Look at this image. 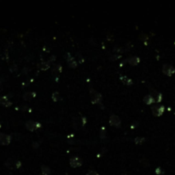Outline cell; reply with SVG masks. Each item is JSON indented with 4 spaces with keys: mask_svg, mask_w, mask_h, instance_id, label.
Wrapping results in <instances>:
<instances>
[{
    "mask_svg": "<svg viewBox=\"0 0 175 175\" xmlns=\"http://www.w3.org/2000/svg\"><path fill=\"white\" fill-rule=\"evenodd\" d=\"M162 72L167 75L171 76L173 74H174L175 68L169 64H164L162 67Z\"/></svg>",
    "mask_w": 175,
    "mask_h": 175,
    "instance_id": "obj_1",
    "label": "cell"
},
{
    "mask_svg": "<svg viewBox=\"0 0 175 175\" xmlns=\"http://www.w3.org/2000/svg\"><path fill=\"white\" fill-rule=\"evenodd\" d=\"M164 112V107L163 106H159L156 105L152 107V113L155 116H160Z\"/></svg>",
    "mask_w": 175,
    "mask_h": 175,
    "instance_id": "obj_2",
    "label": "cell"
},
{
    "mask_svg": "<svg viewBox=\"0 0 175 175\" xmlns=\"http://www.w3.org/2000/svg\"><path fill=\"white\" fill-rule=\"evenodd\" d=\"M11 137L7 134L5 133H0V143L2 144H9L10 142Z\"/></svg>",
    "mask_w": 175,
    "mask_h": 175,
    "instance_id": "obj_3",
    "label": "cell"
},
{
    "mask_svg": "<svg viewBox=\"0 0 175 175\" xmlns=\"http://www.w3.org/2000/svg\"><path fill=\"white\" fill-rule=\"evenodd\" d=\"M91 98H92V101L95 102V103H100V101L102 99V96L97 92L96 91L91 90Z\"/></svg>",
    "mask_w": 175,
    "mask_h": 175,
    "instance_id": "obj_4",
    "label": "cell"
},
{
    "mask_svg": "<svg viewBox=\"0 0 175 175\" xmlns=\"http://www.w3.org/2000/svg\"><path fill=\"white\" fill-rule=\"evenodd\" d=\"M109 122L111 125H113V126H115V127H119L120 125H121V120L119 118L117 115H111V117L109 119Z\"/></svg>",
    "mask_w": 175,
    "mask_h": 175,
    "instance_id": "obj_5",
    "label": "cell"
},
{
    "mask_svg": "<svg viewBox=\"0 0 175 175\" xmlns=\"http://www.w3.org/2000/svg\"><path fill=\"white\" fill-rule=\"evenodd\" d=\"M70 164H71L72 167H80V166L82 165V161L79 157H74L70 160Z\"/></svg>",
    "mask_w": 175,
    "mask_h": 175,
    "instance_id": "obj_6",
    "label": "cell"
},
{
    "mask_svg": "<svg viewBox=\"0 0 175 175\" xmlns=\"http://www.w3.org/2000/svg\"><path fill=\"white\" fill-rule=\"evenodd\" d=\"M152 97L154 98L155 100V102L156 103H159V102H161V93H159V92H157V91H153L152 92V94L150 95Z\"/></svg>",
    "mask_w": 175,
    "mask_h": 175,
    "instance_id": "obj_7",
    "label": "cell"
},
{
    "mask_svg": "<svg viewBox=\"0 0 175 175\" xmlns=\"http://www.w3.org/2000/svg\"><path fill=\"white\" fill-rule=\"evenodd\" d=\"M144 103H146L147 104H153V103H156L154 98L152 97L150 95H147V96H145L144 98Z\"/></svg>",
    "mask_w": 175,
    "mask_h": 175,
    "instance_id": "obj_8",
    "label": "cell"
},
{
    "mask_svg": "<svg viewBox=\"0 0 175 175\" xmlns=\"http://www.w3.org/2000/svg\"><path fill=\"white\" fill-rule=\"evenodd\" d=\"M26 126H27V127L28 128L30 131H33V129H35V127H36V122H33V121H28Z\"/></svg>",
    "mask_w": 175,
    "mask_h": 175,
    "instance_id": "obj_9",
    "label": "cell"
},
{
    "mask_svg": "<svg viewBox=\"0 0 175 175\" xmlns=\"http://www.w3.org/2000/svg\"><path fill=\"white\" fill-rule=\"evenodd\" d=\"M129 63H131V64H133V65H134V64H137V62H139V58L137 57H132L129 58Z\"/></svg>",
    "mask_w": 175,
    "mask_h": 175,
    "instance_id": "obj_10",
    "label": "cell"
},
{
    "mask_svg": "<svg viewBox=\"0 0 175 175\" xmlns=\"http://www.w3.org/2000/svg\"><path fill=\"white\" fill-rule=\"evenodd\" d=\"M0 104H4L5 106H10V103L7 100V98L5 97H0Z\"/></svg>",
    "mask_w": 175,
    "mask_h": 175,
    "instance_id": "obj_11",
    "label": "cell"
},
{
    "mask_svg": "<svg viewBox=\"0 0 175 175\" xmlns=\"http://www.w3.org/2000/svg\"><path fill=\"white\" fill-rule=\"evenodd\" d=\"M121 80L126 84H132V81L130 79H128L127 77H126V76H121Z\"/></svg>",
    "mask_w": 175,
    "mask_h": 175,
    "instance_id": "obj_12",
    "label": "cell"
},
{
    "mask_svg": "<svg viewBox=\"0 0 175 175\" xmlns=\"http://www.w3.org/2000/svg\"><path fill=\"white\" fill-rule=\"evenodd\" d=\"M33 95H34V93H33V92H27L26 94L24 95V98H25V99H30V98H32L33 97H34Z\"/></svg>",
    "mask_w": 175,
    "mask_h": 175,
    "instance_id": "obj_13",
    "label": "cell"
},
{
    "mask_svg": "<svg viewBox=\"0 0 175 175\" xmlns=\"http://www.w3.org/2000/svg\"><path fill=\"white\" fill-rule=\"evenodd\" d=\"M42 171H43V173H45V174H49L50 173V169L48 168L47 167H45V166H43L42 167Z\"/></svg>",
    "mask_w": 175,
    "mask_h": 175,
    "instance_id": "obj_14",
    "label": "cell"
},
{
    "mask_svg": "<svg viewBox=\"0 0 175 175\" xmlns=\"http://www.w3.org/2000/svg\"><path fill=\"white\" fill-rule=\"evenodd\" d=\"M143 141H144V138H142V137H137V138H135V142L138 144H142Z\"/></svg>",
    "mask_w": 175,
    "mask_h": 175,
    "instance_id": "obj_15",
    "label": "cell"
},
{
    "mask_svg": "<svg viewBox=\"0 0 175 175\" xmlns=\"http://www.w3.org/2000/svg\"><path fill=\"white\" fill-rule=\"evenodd\" d=\"M85 175H99V174H98L97 172H95V171H89Z\"/></svg>",
    "mask_w": 175,
    "mask_h": 175,
    "instance_id": "obj_16",
    "label": "cell"
},
{
    "mask_svg": "<svg viewBox=\"0 0 175 175\" xmlns=\"http://www.w3.org/2000/svg\"><path fill=\"white\" fill-rule=\"evenodd\" d=\"M156 173L157 175H161L162 173H163V172L161 171V168H157V169H156Z\"/></svg>",
    "mask_w": 175,
    "mask_h": 175,
    "instance_id": "obj_17",
    "label": "cell"
},
{
    "mask_svg": "<svg viewBox=\"0 0 175 175\" xmlns=\"http://www.w3.org/2000/svg\"><path fill=\"white\" fill-rule=\"evenodd\" d=\"M42 175H47V174H45V173H43V174H42Z\"/></svg>",
    "mask_w": 175,
    "mask_h": 175,
    "instance_id": "obj_18",
    "label": "cell"
},
{
    "mask_svg": "<svg viewBox=\"0 0 175 175\" xmlns=\"http://www.w3.org/2000/svg\"><path fill=\"white\" fill-rule=\"evenodd\" d=\"M0 127H1V125H0Z\"/></svg>",
    "mask_w": 175,
    "mask_h": 175,
    "instance_id": "obj_19",
    "label": "cell"
}]
</instances>
